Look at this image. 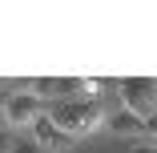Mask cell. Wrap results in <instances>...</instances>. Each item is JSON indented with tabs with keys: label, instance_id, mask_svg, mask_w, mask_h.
<instances>
[{
	"label": "cell",
	"instance_id": "1",
	"mask_svg": "<svg viewBox=\"0 0 157 153\" xmlns=\"http://www.w3.org/2000/svg\"><path fill=\"white\" fill-rule=\"evenodd\" d=\"M44 117L52 121L60 133H69L73 141H77L81 133L105 129V121H109V113H105L97 101H52V105L44 109Z\"/></svg>",
	"mask_w": 157,
	"mask_h": 153
},
{
	"label": "cell",
	"instance_id": "2",
	"mask_svg": "<svg viewBox=\"0 0 157 153\" xmlns=\"http://www.w3.org/2000/svg\"><path fill=\"white\" fill-rule=\"evenodd\" d=\"M117 93H121V109H129L133 117L141 121L157 117V77H125L117 81Z\"/></svg>",
	"mask_w": 157,
	"mask_h": 153
},
{
	"label": "cell",
	"instance_id": "3",
	"mask_svg": "<svg viewBox=\"0 0 157 153\" xmlns=\"http://www.w3.org/2000/svg\"><path fill=\"white\" fill-rule=\"evenodd\" d=\"M0 105H4V121H8V129H33L36 121L44 117V109H48L40 97H33V93H28V89L0 97Z\"/></svg>",
	"mask_w": 157,
	"mask_h": 153
},
{
	"label": "cell",
	"instance_id": "4",
	"mask_svg": "<svg viewBox=\"0 0 157 153\" xmlns=\"http://www.w3.org/2000/svg\"><path fill=\"white\" fill-rule=\"evenodd\" d=\"M28 133H33V145H36L40 153H44V149H60V153H65V149H73V137H69V133H60L48 117H40Z\"/></svg>",
	"mask_w": 157,
	"mask_h": 153
},
{
	"label": "cell",
	"instance_id": "5",
	"mask_svg": "<svg viewBox=\"0 0 157 153\" xmlns=\"http://www.w3.org/2000/svg\"><path fill=\"white\" fill-rule=\"evenodd\" d=\"M105 125H109L113 133H125V137H145V121H141V117H133L129 109H117V113L105 121Z\"/></svg>",
	"mask_w": 157,
	"mask_h": 153
},
{
	"label": "cell",
	"instance_id": "6",
	"mask_svg": "<svg viewBox=\"0 0 157 153\" xmlns=\"http://www.w3.org/2000/svg\"><path fill=\"white\" fill-rule=\"evenodd\" d=\"M8 153H40V149H36L33 141H12V149H8Z\"/></svg>",
	"mask_w": 157,
	"mask_h": 153
},
{
	"label": "cell",
	"instance_id": "7",
	"mask_svg": "<svg viewBox=\"0 0 157 153\" xmlns=\"http://www.w3.org/2000/svg\"><path fill=\"white\" fill-rule=\"evenodd\" d=\"M129 153H157V145H153V141H137Z\"/></svg>",
	"mask_w": 157,
	"mask_h": 153
},
{
	"label": "cell",
	"instance_id": "8",
	"mask_svg": "<svg viewBox=\"0 0 157 153\" xmlns=\"http://www.w3.org/2000/svg\"><path fill=\"white\" fill-rule=\"evenodd\" d=\"M12 149V133H0V153H8Z\"/></svg>",
	"mask_w": 157,
	"mask_h": 153
},
{
	"label": "cell",
	"instance_id": "9",
	"mask_svg": "<svg viewBox=\"0 0 157 153\" xmlns=\"http://www.w3.org/2000/svg\"><path fill=\"white\" fill-rule=\"evenodd\" d=\"M0 133H8V121H4V105H0Z\"/></svg>",
	"mask_w": 157,
	"mask_h": 153
}]
</instances>
